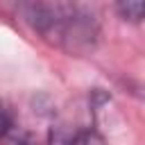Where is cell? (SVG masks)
Masks as SVG:
<instances>
[{
	"mask_svg": "<svg viewBox=\"0 0 145 145\" xmlns=\"http://www.w3.org/2000/svg\"><path fill=\"white\" fill-rule=\"evenodd\" d=\"M0 143L2 145H32L29 134L16 125V120L2 104H0Z\"/></svg>",
	"mask_w": 145,
	"mask_h": 145,
	"instance_id": "obj_3",
	"label": "cell"
},
{
	"mask_svg": "<svg viewBox=\"0 0 145 145\" xmlns=\"http://www.w3.org/2000/svg\"><path fill=\"white\" fill-rule=\"evenodd\" d=\"M116 11L120 14L122 20L129 23H140L145 18V2L143 0H127V2H118Z\"/></svg>",
	"mask_w": 145,
	"mask_h": 145,
	"instance_id": "obj_4",
	"label": "cell"
},
{
	"mask_svg": "<svg viewBox=\"0 0 145 145\" xmlns=\"http://www.w3.org/2000/svg\"><path fill=\"white\" fill-rule=\"evenodd\" d=\"M20 14L52 45L70 52L86 54L97 43V18L88 7L72 2H25Z\"/></svg>",
	"mask_w": 145,
	"mask_h": 145,
	"instance_id": "obj_1",
	"label": "cell"
},
{
	"mask_svg": "<svg viewBox=\"0 0 145 145\" xmlns=\"http://www.w3.org/2000/svg\"><path fill=\"white\" fill-rule=\"evenodd\" d=\"M50 145H106V143L97 129L84 127V129H75V131L54 129L50 134Z\"/></svg>",
	"mask_w": 145,
	"mask_h": 145,
	"instance_id": "obj_2",
	"label": "cell"
}]
</instances>
